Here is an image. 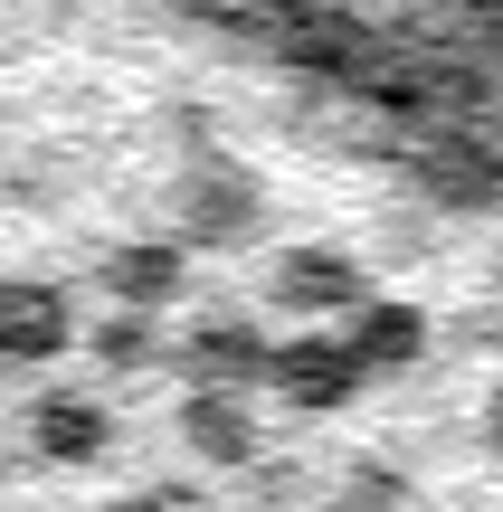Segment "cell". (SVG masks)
<instances>
[{"instance_id":"6da1fadb","label":"cell","mask_w":503,"mask_h":512,"mask_svg":"<svg viewBox=\"0 0 503 512\" xmlns=\"http://www.w3.org/2000/svg\"><path fill=\"white\" fill-rule=\"evenodd\" d=\"M266 304L285 323H352L371 304V266L352 247H276L266 256Z\"/></svg>"},{"instance_id":"7a4b0ae2","label":"cell","mask_w":503,"mask_h":512,"mask_svg":"<svg viewBox=\"0 0 503 512\" xmlns=\"http://www.w3.org/2000/svg\"><path fill=\"white\" fill-rule=\"evenodd\" d=\"M171 361L190 389H219V399H257L266 361H276V332H257L247 313H200L190 332H171Z\"/></svg>"},{"instance_id":"3957f363","label":"cell","mask_w":503,"mask_h":512,"mask_svg":"<svg viewBox=\"0 0 503 512\" xmlns=\"http://www.w3.org/2000/svg\"><path fill=\"white\" fill-rule=\"evenodd\" d=\"M76 294L48 275H0V370H57L76 351Z\"/></svg>"},{"instance_id":"277c9868","label":"cell","mask_w":503,"mask_h":512,"mask_svg":"<svg viewBox=\"0 0 503 512\" xmlns=\"http://www.w3.org/2000/svg\"><path fill=\"white\" fill-rule=\"evenodd\" d=\"M19 437H29V456L38 465H105L114 456V408H105V389H76V380H48L29 408H19Z\"/></svg>"},{"instance_id":"5b68a950","label":"cell","mask_w":503,"mask_h":512,"mask_svg":"<svg viewBox=\"0 0 503 512\" xmlns=\"http://www.w3.org/2000/svg\"><path fill=\"white\" fill-rule=\"evenodd\" d=\"M171 209H181V247H238V238H257V219H266L257 181H247L238 162H190L181 190H171Z\"/></svg>"},{"instance_id":"8992f818","label":"cell","mask_w":503,"mask_h":512,"mask_svg":"<svg viewBox=\"0 0 503 512\" xmlns=\"http://www.w3.org/2000/svg\"><path fill=\"white\" fill-rule=\"evenodd\" d=\"M95 285H105L114 313H152V323H162L190 294V247L181 238H124V247L95 256Z\"/></svg>"},{"instance_id":"52a82bcc","label":"cell","mask_w":503,"mask_h":512,"mask_svg":"<svg viewBox=\"0 0 503 512\" xmlns=\"http://www.w3.org/2000/svg\"><path fill=\"white\" fill-rule=\"evenodd\" d=\"M171 427H181V446L209 475H247V465L266 456V418L247 399H219V389H190V399L171 408Z\"/></svg>"},{"instance_id":"ba28073f","label":"cell","mask_w":503,"mask_h":512,"mask_svg":"<svg viewBox=\"0 0 503 512\" xmlns=\"http://www.w3.org/2000/svg\"><path fill=\"white\" fill-rule=\"evenodd\" d=\"M266 389H276L285 408H304V418H323V408H342L361 389L352 351H342V332H295V342H276V361H266Z\"/></svg>"},{"instance_id":"9c48e42d","label":"cell","mask_w":503,"mask_h":512,"mask_svg":"<svg viewBox=\"0 0 503 512\" xmlns=\"http://www.w3.org/2000/svg\"><path fill=\"white\" fill-rule=\"evenodd\" d=\"M342 351H352L361 380H390V370L428 361V313H418V304H390V294H371V304L342 323Z\"/></svg>"},{"instance_id":"30bf717a","label":"cell","mask_w":503,"mask_h":512,"mask_svg":"<svg viewBox=\"0 0 503 512\" xmlns=\"http://www.w3.org/2000/svg\"><path fill=\"white\" fill-rule=\"evenodd\" d=\"M76 351H86L105 380H143V370H162V361H171V332L152 323V313H114V304H105L86 332H76Z\"/></svg>"},{"instance_id":"8fae6325","label":"cell","mask_w":503,"mask_h":512,"mask_svg":"<svg viewBox=\"0 0 503 512\" xmlns=\"http://www.w3.org/2000/svg\"><path fill=\"white\" fill-rule=\"evenodd\" d=\"M342 512H409V484L390 465H361V475H342Z\"/></svg>"},{"instance_id":"7c38bea8","label":"cell","mask_w":503,"mask_h":512,"mask_svg":"<svg viewBox=\"0 0 503 512\" xmlns=\"http://www.w3.org/2000/svg\"><path fill=\"white\" fill-rule=\"evenodd\" d=\"M485 446L503 456V380H494V399H485Z\"/></svg>"},{"instance_id":"4fadbf2b","label":"cell","mask_w":503,"mask_h":512,"mask_svg":"<svg viewBox=\"0 0 503 512\" xmlns=\"http://www.w3.org/2000/svg\"><path fill=\"white\" fill-rule=\"evenodd\" d=\"M95 512H171L162 494H133V503H95Z\"/></svg>"}]
</instances>
